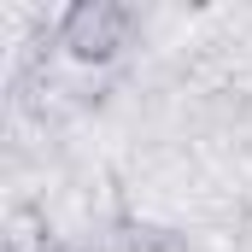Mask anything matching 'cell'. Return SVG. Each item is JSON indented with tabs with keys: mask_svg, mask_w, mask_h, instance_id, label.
<instances>
[{
	"mask_svg": "<svg viewBox=\"0 0 252 252\" xmlns=\"http://www.w3.org/2000/svg\"><path fill=\"white\" fill-rule=\"evenodd\" d=\"M129 30H135V12L124 0H70L59 18V47L82 64H106L129 47Z\"/></svg>",
	"mask_w": 252,
	"mask_h": 252,
	"instance_id": "1",
	"label": "cell"
}]
</instances>
